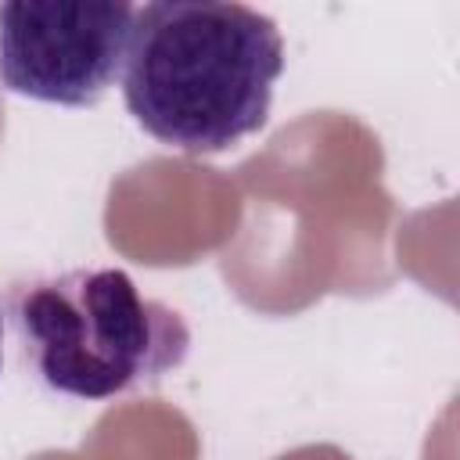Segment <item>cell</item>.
I'll use <instances>...</instances> for the list:
<instances>
[{"label": "cell", "mask_w": 460, "mask_h": 460, "mask_svg": "<svg viewBox=\"0 0 460 460\" xmlns=\"http://www.w3.org/2000/svg\"><path fill=\"white\" fill-rule=\"evenodd\" d=\"M280 72L284 40L270 14L223 0H158L137 7L122 101L155 140L212 155L266 126Z\"/></svg>", "instance_id": "1"}, {"label": "cell", "mask_w": 460, "mask_h": 460, "mask_svg": "<svg viewBox=\"0 0 460 460\" xmlns=\"http://www.w3.org/2000/svg\"><path fill=\"white\" fill-rule=\"evenodd\" d=\"M11 327L36 377L75 399H111L187 359L190 331L126 270H68L11 288Z\"/></svg>", "instance_id": "2"}, {"label": "cell", "mask_w": 460, "mask_h": 460, "mask_svg": "<svg viewBox=\"0 0 460 460\" xmlns=\"http://www.w3.org/2000/svg\"><path fill=\"white\" fill-rule=\"evenodd\" d=\"M133 4L11 0L0 4V83L22 97L90 108L122 75Z\"/></svg>", "instance_id": "3"}, {"label": "cell", "mask_w": 460, "mask_h": 460, "mask_svg": "<svg viewBox=\"0 0 460 460\" xmlns=\"http://www.w3.org/2000/svg\"><path fill=\"white\" fill-rule=\"evenodd\" d=\"M0 359H4V313H0Z\"/></svg>", "instance_id": "4"}]
</instances>
